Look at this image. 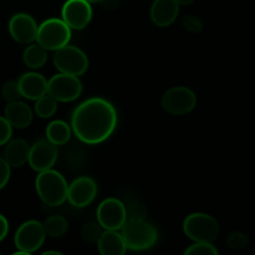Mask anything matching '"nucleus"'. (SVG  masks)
<instances>
[{"label": "nucleus", "mask_w": 255, "mask_h": 255, "mask_svg": "<svg viewBox=\"0 0 255 255\" xmlns=\"http://www.w3.org/2000/svg\"><path fill=\"white\" fill-rule=\"evenodd\" d=\"M67 184L60 172L50 168L39 172L35 179V189L42 203L49 207H59L67 201Z\"/></svg>", "instance_id": "obj_2"}, {"label": "nucleus", "mask_w": 255, "mask_h": 255, "mask_svg": "<svg viewBox=\"0 0 255 255\" xmlns=\"http://www.w3.org/2000/svg\"><path fill=\"white\" fill-rule=\"evenodd\" d=\"M54 65L62 74L81 76L89 69V57L81 49L67 44L55 51Z\"/></svg>", "instance_id": "obj_7"}, {"label": "nucleus", "mask_w": 255, "mask_h": 255, "mask_svg": "<svg viewBox=\"0 0 255 255\" xmlns=\"http://www.w3.org/2000/svg\"><path fill=\"white\" fill-rule=\"evenodd\" d=\"M218 221L206 213H192L183 222V232L193 242L213 243L219 236Z\"/></svg>", "instance_id": "obj_5"}, {"label": "nucleus", "mask_w": 255, "mask_h": 255, "mask_svg": "<svg viewBox=\"0 0 255 255\" xmlns=\"http://www.w3.org/2000/svg\"><path fill=\"white\" fill-rule=\"evenodd\" d=\"M86 1H89L90 4H94V2H100V0H86Z\"/></svg>", "instance_id": "obj_35"}, {"label": "nucleus", "mask_w": 255, "mask_h": 255, "mask_svg": "<svg viewBox=\"0 0 255 255\" xmlns=\"http://www.w3.org/2000/svg\"><path fill=\"white\" fill-rule=\"evenodd\" d=\"M97 183L89 176H82L74 179L67 188V201L75 208H84L90 206L97 196Z\"/></svg>", "instance_id": "obj_12"}, {"label": "nucleus", "mask_w": 255, "mask_h": 255, "mask_svg": "<svg viewBox=\"0 0 255 255\" xmlns=\"http://www.w3.org/2000/svg\"><path fill=\"white\" fill-rule=\"evenodd\" d=\"M181 5L176 0H154L151 5V20L156 26L168 27L177 20Z\"/></svg>", "instance_id": "obj_15"}, {"label": "nucleus", "mask_w": 255, "mask_h": 255, "mask_svg": "<svg viewBox=\"0 0 255 255\" xmlns=\"http://www.w3.org/2000/svg\"><path fill=\"white\" fill-rule=\"evenodd\" d=\"M47 94L57 102H72L81 96L82 82L79 76L60 72L47 81Z\"/></svg>", "instance_id": "obj_9"}, {"label": "nucleus", "mask_w": 255, "mask_h": 255, "mask_svg": "<svg viewBox=\"0 0 255 255\" xmlns=\"http://www.w3.org/2000/svg\"><path fill=\"white\" fill-rule=\"evenodd\" d=\"M102 234V227L99 222H89L85 223L81 228V237L87 243H97Z\"/></svg>", "instance_id": "obj_24"}, {"label": "nucleus", "mask_w": 255, "mask_h": 255, "mask_svg": "<svg viewBox=\"0 0 255 255\" xmlns=\"http://www.w3.org/2000/svg\"><path fill=\"white\" fill-rule=\"evenodd\" d=\"M22 61L32 70L41 69L47 61V50L40 44H30L22 52Z\"/></svg>", "instance_id": "obj_21"}, {"label": "nucleus", "mask_w": 255, "mask_h": 255, "mask_svg": "<svg viewBox=\"0 0 255 255\" xmlns=\"http://www.w3.org/2000/svg\"><path fill=\"white\" fill-rule=\"evenodd\" d=\"M46 236L51 238H61L69 231V222L62 216H50L46 221L42 223Z\"/></svg>", "instance_id": "obj_22"}, {"label": "nucleus", "mask_w": 255, "mask_h": 255, "mask_svg": "<svg viewBox=\"0 0 255 255\" xmlns=\"http://www.w3.org/2000/svg\"><path fill=\"white\" fill-rule=\"evenodd\" d=\"M30 153V146L25 139L16 138L9 141L5 146L2 158L9 163L10 167H21L27 163Z\"/></svg>", "instance_id": "obj_18"}, {"label": "nucleus", "mask_w": 255, "mask_h": 255, "mask_svg": "<svg viewBox=\"0 0 255 255\" xmlns=\"http://www.w3.org/2000/svg\"><path fill=\"white\" fill-rule=\"evenodd\" d=\"M120 0H100V4L105 10H115L119 6Z\"/></svg>", "instance_id": "obj_32"}, {"label": "nucleus", "mask_w": 255, "mask_h": 255, "mask_svg": "<svg viewBox=\"0 0 255 255\" xmlns=\"http://www.w3.org/2000/svg\"><path fill=\"white\" fill-rule=\"evenodd\" d=\"M97 248L102 255H124L127 248L119 231H105L97 241Z\"/></svg>", "instance_id": "obj_19"}, {"label": "nucleus", "mask_w": 255, "mask_h": 255, "mask_svg": "<svg viewBox=\"0 0 255 255\" xmlns=\"http://www.w3.org/2000/svg\"><path fill=\"white\" fill-rule=\"evenodd\" d=\"M96 217L105 231H120L127 221L126 206L117 198H106L97 207Z\"/></svg>", "instance_id": "obj_10"}, {"label": "nucleus", "mask_w": 255, "mask_h": 255, "mask_svg": "<svg viewBox=\"0 0 255 255\" xmlns=\"http://www.w3.org/2000/svg\"><path fill=\"white\" fill-rule=\"evenodd\" d=\"M11 173V167L2 157H0V191L7 184Z\"/></svg>", "instance_id": "obj_30"}, {"label": "nucleus", "mask_w": 255, "mask_h": 255, "mask_svg": "<svg viewBox=\"0 0 255 255\" xmlns=\"http://www.w3.org/2000/svg\"><path fill=\"white\" fill-rule=\"evenodd\" d=\"M1 95L7 102L16 101V100H19L20 97H21V92H20L19 84H17V81L11 80V81L5 82L4 86H2V89H1Z\"/></svg>", "instance_id": "obj_27"}, {"label": "nucleus", "mask_w": 255, "mask_h": 255, "mask_svg": "<svg viewBox=\"0 0 255 255\" xmlns=\"http://www.w3.org/2000/svg\"><path fill=\"white\" fill-rule=\"evenodd\" d=\"M17 84H19L21 97L27 100L36 101L37 99L47 94V80L37 72L31 71L22 74L17 80Z\"/></svg>", "instance_id": "obj_16"}, {"label": "nucleus", "mask_w": 255, "mask_h": 255, "mask_svg": "<svg viewBox=\"0 0 255 255\" xmlns=\"http://www.w3.org/2000/svg\"><path fill=\"white\" fill-rule=\"evenodd\" d=\"M61 16L71 29H85L92 19L91 4L86 0H66L62 5Z\"/></svg>", "instance_id": "obj_13"}, {"label": "nucleus", "mask_w": 255, "mask_h": 255, "mask_svg": "<svg viewBox=\"0 0 255 255\" xmlns=\"http://www.w3.org/2000/svg\"><path fill=\"white\" fill-rule=\"evenodd\" d=\"M183 26L184 29L191 32H199L203 29V22H202V20L198 16L188 15V16L183 19Z\"/></svg>", "instance_id": "obj_29"}, {"label": "nucleus", "mask_w": 255, "mask_h": 255, "mask_svg": "<svg viewBox=\"0 0 255 255\" xmlns=\"http://www.w3.org/2000/svg\"><path fill=\"white\" fill-rule=\"evenodd\" d=\"M218 249L212 243L207 242H194L184 251L186 255H218Z\"/></svg>", "instance_id": "obj_25"}, {"label": "nucleus", "mask_w": 255, "mask_h": 255, "mask_svg": "<svg viewBox=\"0 0 255 255\" xmlns=\"http://www.w3.org/2000/svg\"><path fill=\"white\" fill-rule=\"evenodd\" d=\"M12 136V126L4 116H0V146H5Z\"/></svg>", "instance_id": "obj_28"}, {"label": "nucleus", "mask_w": 255, "mask_h": 255, "mask_svg": "<svg viewBox=\"0 0 255 255\" xmlns=\"http://www.w3.org/2000/svg\"><path fill=\"white\" fill-rule=\"evenodd\" d=\"M71 40V27L62 19L50 17L37 26L35 41L49 51H56Z\"/></svg>", "instance_id": "obj_4"}, {"label": "nucleus", "mask_w": 255, "mask_h": 255, "mask_svg": "<svg viewBox=\"0 0 255 255\" xmlns=\"http://www.w3.org/2000/svg\"><path fill=\"white\" fill-rule=\"evenodd\" d=\"M46 138L50 142H52L56 146H62L66 144L71 138L72 129L70 125H67L65 121L61 120H55V121L50 122L46 127Z\"/></svg>", "instance_id": "obj_20"}, {"label": "nucleus", "mask_w": 255, "mask_h": 255, "mask_svg": "<svg viewBox=\"0 0 255 255\" xmlns=\"http://www.w3.org/2000/svg\"><path fill=\"white\" fill-rule=\"evenodd\" d=\"M176 1L182 6H187V5H191L192 2H194V0H176Z\"/></svg>", "instance_id": "obj_33"}, {"label": "nucleus", "mask_w": 255, "mask_h": 255, "mask_svg": "<svg viewBox=\"0 0 255 255\" xmlns=\"http://www.w3.org/2000/svg\"><path fill=\"white\" fill-rule=\"evenodd\" d=\"M35 114L41 119H50L57 111V101L49 94L44 95L35 102Z\"/></svg>", "instance_id": "obj_23"}, {"label": "nucleus", "mask_w": 255, "mask_h": 255, "mask_svg": "<svg viewBox=\"0 0 255 255\" xmlns=\"http://www.w3.org/2000/svg\"><path fill=\"white\" fill-rule=\"evenodd\" d=\"M47 254H56V255H61V253L60 252H52V251H47L45 252L44 255H47Z\"/></svg>", "instance_id": "obj_34"}, {"label": "nucleus", "mask_w": 255, "mask_h": 255, "mask_svg": "<svg viewBox=\"0 0 255 255\" xmlns=\"http://www.w3.org/2000/svg\"><path fill=\"white\" fill-rule=\"evenodd\" d=\"M119 116L114 105L102 97H90L71 115V129L86 144H100L112 136Z\"/></svg>", "instance_id": "obj_1"}, {"label": "nucleus", "mask_w": 255, "mask_h": 255, "mask_svg": "<svg viewBox=\"0 0 255 255\" xmlns=\"http://www.w3.org/2000/svg\"><path fill=\"white\" fill-rule=\"evenodd\" d=\"M37 26L34 17L26 12H17L12 15L7 24L9 34L19 44H31L35 41L37 34Z\"/></svg>", "instance_id": "obj_14"}, {"label": "nucleus", "mask_w": 255, "mask_h": 255, "mask_svg": "<svg viewBox=\"0 0 255 255\" xmlns=\"http://www.w3.org/2000/svg\"><path fill=\"white\" fill-rule=\"evenodd\" d=\"M59 151L57 146L47 138H40L30 146V153L27 163L34 171L42 172L50 169L56 163Z\"/></svg>", "instance_id": "obj_11"}, {"label": "nucleus", "mask_w": 255, "mask_h": 255, "mask_svg": "<svg viewBox=\"0 0 255 255\" xmlns=\"http://www.w3.org/2000/svg\"><path fill=\"white\" fill-rule=\"evenodd\" d=\"M46 233L42 223L39 221H26L17 228L16 233L14 236V243L17 252L14 253L29 255L39 251L44 246Z\"/></svg>", "instance_id": "obj_6"}, {"label": "nucleus", "mask_w": 255, "mask_h": 255, "mask_svg": "<svg viewBox=\"0 0 255 255\" xmlns=\"http://www.w3.org/2000/svg\"><path fill=\"white\" fill-rule=\"evenodd\" d=\"M4 117L12 127L22 129L31 125L34 115L29 105L16 100V101L7 102L4 110Z\"/></svg>", "instance_id": "obj_17"}, {"label": "nucleus", "mask_w": 255, "mask_h": 255, "mask_svg": "<svg viewBox=\"0 0 255 255\" xmlns=\"http://www.w3.org/2000/svg\"><path fill=\"white\" fill-rule=\"evenodd\" d=\"M126 206V204H125ZM127 219H134V221H142L147 217V208L143 203L138 201H132L126 206Z\"/></svg>", "instance_id": "obj_26"}, {"label": "nucleus", "mask_w": 255, "mask_h": 255, "mask_svg": "<svg viewBox=\"0 0 255 255\" xmlns=\"http://www.w3.org/2000/svg\"><path fill=\"white\" fill-rule=\"evenodd\" d=\"M197 106V96L189 87L174 86L162 96V107L167 114L174 116L187 115Z\"/></svg>", "instance_id": "obj_8"}, {"label": "nucleus", "mask_w": 255, "mask_h": 255, "mask_svg": "<svg viewBox=\"0 0 255 255\" xmlns=\"http://www.w3.org/2000/svg\"><path fill=\"white\" fill-rule=\"evenodd\" d=\"M126 248L133 252H143L153 248L158 241V232L151 223L134 219H127L121 228Z\"/></svg>", "instance_id": "obj_3"}, {"label": "nucleus", "mask_w": 255, "mask_h": 255, "mask_svg": "<svg viewBox=\"0 0 255 255\" xmlns=\"http://www.w3.org/2000/svg\"><path fill=\"white\" fill-rule=\"evenodd\" d=\"M7 233H9V222L2 214H0V242L4 241Z\"/></svg>", "instance_id": "obj_31"}]
</instances>
